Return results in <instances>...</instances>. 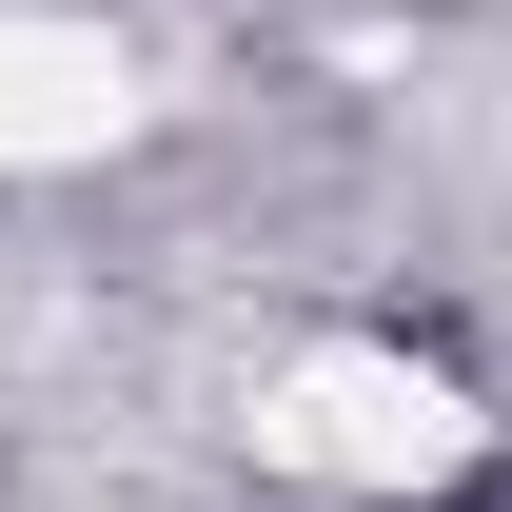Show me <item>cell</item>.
I'll use <instances>...</instances> for the list:
<instances>
[{"label":"cell","instance_id":"6da1fadb","mask_svg":"<svg viewBox=\"0 0 512 512\" xmlns=\"http://www.w3.org/2000/svg\"><path fill=\"white\" fill-rule=\"evenodd\" d=\"M256 453L296 493H434V473H473V394L434 355H394V335H316L256 394Z\"/></svg>","mask_w":512,"mask_h":512},{"label":"cell","instance_id":"7a4b0ae2","mask_svg":"<svg viewBox=\"0 0 512 512\" xmlns=\"http://www.w3.org/2000/svg\"><path fill=\"white\" fill-rule=\"evenodd\" d=\"M138 119V60L60 0H0V178H79V158H119Z\"/></svg>","mask_w":512,"mask_h":512}]
</instances>
